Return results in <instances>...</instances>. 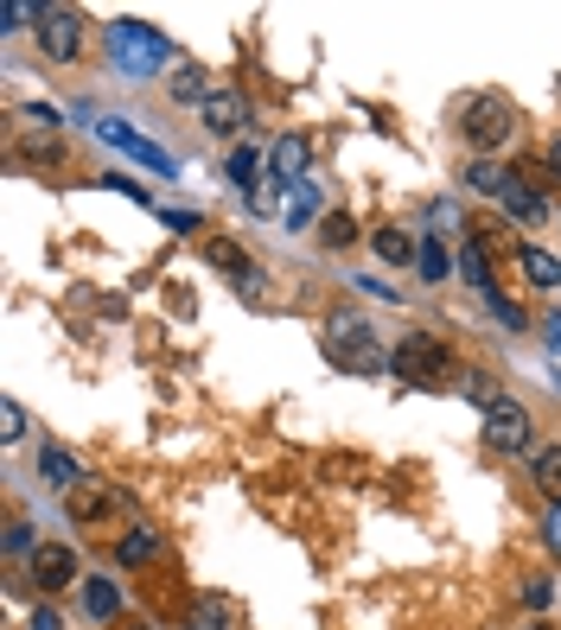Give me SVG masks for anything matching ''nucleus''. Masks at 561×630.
<instances>
[{
  "label": "nucleus",
  "instance_id": "nucleus-39",
  "mask_svg": "<svg viewBox=\"0 0 561 630\" xmlns=\"http://www.w3.org/2000/svg\"><path fill=\"white\" fill-rule=\"evenodd\" d=\"M549 159H555V173H561V141H555V153H549Z\"/></svg>",
  "mask_w": 561,
  "mask_h": 630
},
{
  "label": "nucleus",
  "instance_id": "nucleus-35",
  "mask_svg": "<svg viewBox=\"0 0 561 630\" xmlns=\"http://www.w3.org/2000/svg\"><path fill=\"white\" fill-rule=\"evenodd\" d=\"M523 606H530V611L549 606V580H523Z\"/></svg>",
  "mask_w": 561,
  "mask_h": 630
},
{
  "label": "nucleus",
  "instance_id": "nucleus-26",
  "mask_svg": "<svg viewBox=\"0 0 561 630\" xmlns=\"http://www.w3.org/2000/svg\"><path fill=\"white\" fill-rule=\"evenodd\" d=\"M204 96H211V90H204V71L185 64V71L173 76V102H198V109H204Z\"/></svg>",
  "mask_w": 561,
  "mask_h": 630
},
{
  "label": "nucleus",
  "instance_id": "nucleus-14",
  "mask_svg": "<svg viewBox=\"0 0 561 630\" xmlns=\"http://www.w3.org/2000/svg\"><path fill=\"white\" fill-rule=\"evenodd\" d=\"M459 275H466V287L491 293V261H484V242H479V236H466V242H459Z\"/></svg>",
  "mask_w": 561,
  "mask_h": 630
},
{
  "label": "nucleus",
  "instance_id": "nucleus-3",
  "mask_svg": "<svg viewBox=\"0 0 561 630\" xmlns=\"http://www.w3.org/2000/svg\"><path fill=\"white\" fill-rule=\"evenodd\" d=\"M389 363H396V376L402 382H440L447 376V351L434 344L428 331H402V344H396Z\"/></svg>",
  "mask_w": 561,
  "mask_h": 630
},
{
  "label": "nucleus",
  "instance_id": "nucleus-15",
  "mask_svg": "<svg viewBox=\"0 0 561 630\" xmlns=\"http://www.w3.org/2000/svg\"><path fill=\"white\" fill-rule=\"evenodd\" d=\"M517 261H523V275H530V287H542V293H555V287H561V261H555L549 249H523Z\"/></svg>",
  "mask_w": 561,
  "mask_h": 630
},
{
  "label": "nucleus",
  "instance_id": "nucleus-16",
  "mask_svg": "<svg viewBox=\"0 0 561 630\" xmlns=\"http://www.w3.org/2000/svg\"><path fill=\"white\" fill-rule=\"evenodd\" d=\"M204 261H211V268H224V275H236V280H249V275H255L249 255L236 249V242H224V236H211V242H204Z\"/></svg>",
  "mask_w": 561,
  "mask_h": 630
},
{
  "label": "nucleus",
  "instance_id": "nucleus-32",
  "mask_svg": "<svg viewBox=\"0 0 561 630\" xmlns=\"http://www.w3.org/2000/svg\"><path fill=\"white\" fill-rule=\"evenodd\" d=\"M280 192H294V185H275V178H262V185L249 192V204H255V210H280Z\"/></svg>",
  "mask_w": 561,
  "mask_h": 630
},
{
  "label": "nucleus",
  "instance_id": "nucleus-25",
  "mask_svg": "<svg viewBox=\"0 0 561 630\" xmlns=\"http://www.w3.org/2000/svg\"><path fill=\"white\" fill-rule=\"evenodd\" d=\"M415 268H421V280H447V268H453V261H447V242H440V236H428Z\"/></svg>",
  "mask_w": 561,
  "mask_h": 630
},
{
  "label": "nucleus",
  "instance_id": "nucleus-20",
  "mask_svg": "<svg viewBox=\"0 0 561 630\" xmlns=\"http://www.w3.org/2000/svg\"><path fill=\"white\" fill-rule=\"evenodd\" d=\"M504 166H498V159H472V166H466V185H472V192H479V198H498V192H504Z\"/></svg>",
  "mask_w": 561,
  "mask_h": 630
},
{
  "label": "nucleus",
  "instance_id": "nucleus-24",
  "mask_svg": "<svg viewBox=\"0 0 561 630\" xmlns=\"http://www.w3.org/2000/svg\"><path fill=\"white\" fill-rule=\"evenodd\" d=\"M536 484L549 490V504H561V446H542V453H536Z\"/></svg>",
  "mask_w": 561,
  "mask_h": 630
},
{
  "label": "nucleus",
  "instance_id": "nucleus-19",
  "mask_svg": "<svg viewBox=\"0 0 561 630\" xmlns=\"http://www.w3.org/2000/svg\"><path fill=\"white\" fill-rule=\"evenodd\" d=\"M115 555H122V567H147V560L160 555V535L153 529H128L122 541H115Z\"/></svg>",
  "mask_w": 561,
  "mask_h": 630
},
{
  "label": "nucleus",
  "instance_id": "nucleus-1",
  "mask_svg": "<svg viewBox=\"0 0 561 630\" xmlns=\"http://www.w3.org/2000/svg\"><path fill=\"white\" fill-rule=\"evenodd\" d=\"M459 134H466V147L479 153V159H491L498 147H510L517 115H510L504 96H479V102H466V122H459Z\"/></svg>",
  "mask_w": 561,
  "mask_h": 630
},
{
  "label": "nucleus",
  "instance_id": "nucleus-22",
  "mask_svg": "<svg viewBox=\"0 0 561 630\" xmlns=\"http://www.w3.org/2000/svg\"><path fill=\"white\" fill-rule=\"evenodd\" d=\"M459 395H466V402H479L484 414H491V407L504 402V395H498V382L484 376V370H466V376H459Z\"/></svg>",
  "mask_w": 561,
  "mask_h": 630
},
{
  "label": "nucleus",
  "instance_id": "nucleus-37",
  "mask_svg": "<svg viewBox=\"0 0 561 630\" xmlns=\"http://www.w3.org/2000/svg\"><path fill=\"white\" fill-rule=\"evenodd\" d=\"M32 630H64V624H58V611H51V606H39V611H32Z\"/></svg>",
  "mask_w": 561,
  "mask_h": 630
},
{
  "label": "nucleus",
  "instance_id": "nucleus-27",
  "mask_svg": "<svg viewBox=\"0 0 561 630\" xmlns=\"http://www.w3.org/2000/svg\"><path fill=\"white\" fill-rule=\"evenodd\" d=\"M319 236H326V249H345V242H351V236H357V224H351V217H345V210H332L326 224H319Z\"/></svg>",
  "mask_w": 561,
  "mask_h": 630
},
{
  "label": "nucleus",
  "instance_id": "nucleus-5",
  "mask_svg": "<svg viewBox=\"0 0 561 630\" xmlns=\"http://www.w3.org/2000/svg\"><path fill=\"white\" fill-rule=\"evenodd\" d=\"M484 440H491L498 453H530V407L504 395V402L484 414Z\"/></svg>",
  "mask_w": 561,
  "mask_h": 630
},
{
  "label": "nucleus",
  "instance_id": "nucleus-28",
  "mask_svg": "<svg viewBox=\"0 0 561 630\" xmlns=\"http://www.w3.org/2000/svg\"><path fill=\"white\" fill-rule=\"evenodd\" d=\"M26 20H45V7H26V0H7V7H0V32H20Z\"/></svg>",
  "mask_w": 561,
  "mask_h": 630
},
{
  "label": "nucleus",
  "instance_id": "nucleus-2",
  "mask_svg": "<svg viewBox=\"0 0 561 630\" xmlns=\"http://www.w3.org/2000/svg\"><path fill=\"white\" fill-rule=\"evenodd\" d=\"M109 45H115V64L134 76H147L153 64H166V39L160 32H147L141 20H122V25H109Z\"/></svg>",
  "mask_w": 561,
  "mask_h": 630
},
{
  "label": "nucleus",
  "instance_id": "nucleus-11",
  "mask_svg": "<svg viewBox=\"0 0 561 630\" xmlns=\"http://www.w3.org/2000/svg\"><path fill=\"white\" fill-rule=\"evenodd\" d=\"M39 478H45L51 490H76V484H83V465H76L64 446H45V453H39Z\"/></svg>",
  "mask_w": 561,
  "mask_h": 630
},
{
  "label": "nucleus",
  "instance_id": "nucleus-4",
  "mask_svg": "<svg viewBox=\"0 0 561 630\" xmlns=\"http://www.w3.org/2000/svg\"><path fill=\"white\" fill-rule=\"evenodd\" d=\"M332 351L345 357L351 370H382L389 357H382V344L370 338V326L364 319H351V312H332Z\"/></svg>",
  "mask_w": 561,
  "mask_h": 630
},
{
  "label": "nucleus",
  "instance_id": "nucleus-23",
  "mask_svg": "<svg viewBox=\"0 0 561 630\" xmlns=\"http://www.w3.org/2000/svg\"><path fill=\"white\" fill-rule=\"evenodd\" d=\"M313 217H319V192H313V185H294V192H287V229H306Z\"/></svg>",
  "mask_w": 561,
  "mask_h": 630
},
{
  "label": "nucleus",
  "instance_id": "nucleus-21",
  "mask_svg": "<svg viewBox=\"0 0 561 630\" xmlns=\"http://www.w3.org/2000/svg\"><path fill=\"white\" fill-rule=\"evenodd\" d=\"M83 611H90V618H122V592L109 580H90L83 586Z\"/></svg>",
  "mask_w": 561,
  "mask_h": 630
},
{
  "label": "nucleus",
  "instance_id": "nucleus-36",
  "mask_svg": "<svg viewBox=\"0 0 561 630\" xmlns=\"http://www.w3.org/2000/svg\"><path fill=\"white\" fill-rule=\"evenodd\" d=\"M109 185H115V192H122V198H134V204H147V192H141V185H134V178H122V173H109Z\"/></svg>",
  "mask_w": 561,
  "mask_h": 630
},
{
  "label": "nucleus",
  "instance_id": "nucleus-34",
  "mask_svg": "<svg viewBox=\"0 0 561 630\" xmlns=\"http://www.w3.org/2000/svg\"><path fill=\"white\" fill-rule=\"evenodd\" d=\"M160 217H166V229H178V236H192V229H204L198 217H192V210H160Z\"/></svg>",
  "mask_w": 561,
  "mask_h": 630
},
{
  "label": "nucleus",
  "instance_id": "nucleus-38",
  "mask_svg": "<svg viewBox=\"0 0 561 630\" xmlns=\"http://www.w3.org/2000/svg\"><path fill=\"white\" fill-rule=\"evenodd\" d=\"M542 344H549V351H561V319H542Z\"/></svg>",
  "mask_w": 561,
  "mask_h": 630
},
{
  "label": "nucleus",
  "instance_id": "nucleus-8",
  "mask_svg": "<svg viewBox=\"0 0 561 630\" xmlns=\"http://www.w3.org/2000/svg\"><path fill=\"white\" fill-rule=\"evenodd\" d=\"M306 166H313L306 134H280L275 147H268V178H275V185H306Z\"/></svg>",
  "mask_w": 561,
  "mask_h": 630
},
{
  "label": "nucleus",
  "instance_id": "nucleus-40",
  "mask_svg": "<svg viewBox=\"0 0 561 630\" xmlns=\"http://www.w3.org/2000/svg\"><path fill=\"white\" fill-rule=\"evenodd\" d=\"M128 630H147V624H128Z\"/></svg>",
  "mask_w": 561,
  "mask_h": 630
},
{
  "label": "nucleus",
  "instance_id": "nucleus-31",
  "mask_svg": "<svg viewBox=\"0 0 561 630\" xmlns=\"http://www.w3.org/2000/svg\"><path fill=\"white\" fill-rule=\"evenodd\" d=\"M7 555H39V541H32V529H26V523H7Z\"/></svg>",
  "mask_w": 561,
  "mask_h": 630
},
{
  "label": "nucleus",
  "instance_id": "nucleus-29",
  "mask_svg": "<svg viewBox=\"0 0 561 630\" xmlns=\"http://www.w3.org/2000/svg\"><path fill=\"white\" fill-rule=\"evenodd\" d=\"M0 440H7V446H13V440H26V407L20 402H0Z\"/></svg>",
  "mask_w": 561,
  "mask_h": 630
},
{
  "label": "nucleus",
  "instance_id": "nucleus-7",
  "mask_svg": "<svg viewBox=\"0 0 561 630\" xmlns=\"http://www.w3.org/2000/svg\"><path fill=\"white\" fill-rule=\"evenodd\" d=\"M96 134H102V141H109V147L134 153V159H141V166H153V173H160V178H173V173H178L173 159H166V153L153 147V141H141V134H134V127H128L122 115H102V122H96Z\"/></svg>",
  "mask_w": 561,
  "mask_h": 630
},
{
  "label": "nucleus",
  "instance_id": "nucleus-18",
  "mask_svg": "<svg viewBox=\"0 0 561 630\" xmlns=\"http://www.w3.org/2000/svg\"><path fill=\"white\" fill-rule=\"evenodd\" d=\"M230 178H236L243 192H255V185H262V147H255V141L230 147Z\"/></svg>",
  "mask_w": 561,
  "mask_h": 630
},
{
  "label": "nucleus",
  "instance_id": "nucleus-6",
  "mask_svg": "<svg viewBox=\"0 0 561 630\" xmlns=\"http://www.w3.org/2000/svg\"><path fill=\"white\" fill-rule=\"evenodd\" d=\"M39 45H45V58L71 64L76 51H83V20H76L71 7H45V20H39Z\"/></svg>",
  "mask_w": 561,
  "mask_h": 630
},
{
  "label": "nucleus",
  "instance_id": "nucleus-13",
  "mask_svg": "<svg viewBox=\"0 0 561 630\" xmlns=\"http://www.w3.org/2000/svg\"><path fill=\"white\" fill-rule=\"evenodd\" d=\"M498 204H504L510 217H523V224H542V198H536V192H530V185H523L517 173L504 178V192H498Z\"/></svg>",
  "mask_w": 561,
  "mask_h": 630
},
{
  "label": "nucleus",
  "instance_id": "nucleus-17",
  "mask_svg": "<svg viewBox=\"0 0 561 630\" xmlns=\"http://www.w3.org/2000/svg\"><path fill=\"white\" fill-rule=\"evenodd\" d=\"M230 618H236V599H224V592L192 606V630H230Z\"/></svg>",
  "mask_w": 561,
  "mask_h": 630
},
{
  "label": "nucleus",
  "instance_id": "nucleus-9",
  "mask_svg": "<svg viewBox=\"0 0 561 630\" xmlns=\"http://www.w3.org/2000/svg\"><path fill=\"white\" fill-rule=\"evenodd\" d=\"M204 127H211V134H243V127H249V102L236 96V90H211V96H204Z\"/></svg>",
  "mask_w": 561,
  "mask_h": 630
},
{
  "label": "nucleus",
  "instance_id": "nucleus-12",
  "mask_svg": "<svg viewBox=\"0 0 561 630\" xmlns=\"http://www.w3.org/2000/svg\"><path fill=\"white\" fill-rule=\"evenodd\" d=\"M370 242H377V255L389 261V268H408V261H421V242H415L408 229H377Z\"/></svg>",
  "mask_w": 561,
  "mask_h": 630
},
{
  "label": "nucleus",
  "instance_id": "nucleus-33",
  "mask_svg": "<svg viewBox=\"0 0 561 630\" xmlns=\"http://www.w3.org/2000/svg\"><path fill=\"white\" fill-rule=\"evenodd\" d=\"M542 541H549V555L561 560V504H549V523H542Z\"/></svg>",
  "mask_w": 561,
  "mask_h": 630
},
{
  "label": "nucleus",
  "instance_id": "nucleus-10",
  "mask_svg": "<svg viewBox=\"0 0 561 630\" xmlns=\"http://www.w3.org/2000/svg\"><path fill=\"white\" fill-rule=\"evenodd\" d=\"M71 580H76V555L58 548V541H39V555H32V586L58 592V586H71Z\"/></svg>",
  "mask_w": 561,
  "mask_h": 630
},
{
  "label": "nucleus",
  "instance_id": "nucleus-30",
  "mask_svg": "<svg viewBox=\"0 0 561 630\" xmlns=\"http://www.w3.org/2000/svg\"><path fill=\"white\" fill-rule=\"evenodd\" d=\"M491 312H498V326H510V331H523V326H530V319H523V306L504 300V293H491Z\"/></svg>",
  "mask_w": 561,
  "mask_h": 630
}]
</instances>
